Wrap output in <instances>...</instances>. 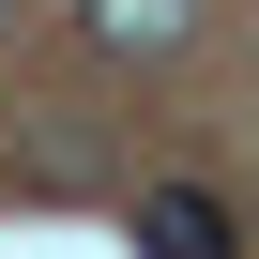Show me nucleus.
<instances>
[{"label":"nucleus","mask_w":259,"mask_h":259,"mask_svg":"<svg viewBox=\"0 0 259 259\" xmlns=\"http://www.w3.org/2000/svg\"><path fill=\"white\" fill-rule=\"evenodd\" d=\"M76 31H92L107 61H168V46L198 31V0H76Z\"/></svg>","instance_id":"2"},{"label":"nucleus","mask_w":259,"mask_h":259,"mask_svg":"<svg viewBox=\"0 0 259 259\" xmlns=\"http://www.w3.org/2000/svg\"><path fill=\"white\" fill-rule=\"evenodd\" d=\"M138 259H244V213L213 183H153L138 198Z\"/></svg>","instance_id":"1"},{"label":"nucleus","mask_w":259,"mask_h":259,"mask_svg":"<svg viewBox=\"0 0 259 259\" xmlns=\"http://www.w3.org/2000/svg\"><path fill=\"white\" fill-rule=\"evenodd\" d=\"M0 31H16V0H0Z\"/></svg>","instance_id":"3"}]
</instances>
